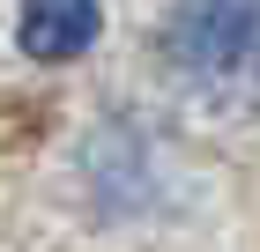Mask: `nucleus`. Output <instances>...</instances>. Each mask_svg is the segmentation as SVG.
Instances as JSON below:
<instances>
[{
  "label": "nucleus",
  "mask_w": 260,
  "mask_h": 252,
  "mask_svg": "<svg viewBox=\"0 0 260 252\" xmlns=\"http://www.w3.org/2000/svg\"><path fill=\"white\" fill-rule=\"evenodd\" d=\"M156 59L193 104H260V0H171L156 22Z\"/></svg>",
  "instance_id": "obj_1"
},
{
  "label": "nucleus",
  "mask_w": 260,
  "mask_h": 252,
  "mask_svg": "<svg viewBox=\"0 0 260 252\" xmlns=\"http://www.w3.org/2000/svg\"><path fill=\"white\" fill-rule=\"evenodd\" d=\"M104 30V8L97 0H22L15 15V45L30 59H82Z\"/></svg>",
  "instance_id": "obj_2"
}]
</instances>
